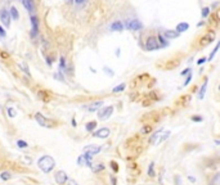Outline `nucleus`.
<instances>
[{"label": "nucleus", "mask_w": 220, "mask_h": 185, "mask_svg": "<svg viewBox=\"0 0 220 185\" xmlns=\"http://www.w3.org/2000/svg\"><path fill=\"white\" fill-rule=\"evenodd\" d=\"M37 165H39V167L41 168V171H44L45 173H48V172H50V171L53 170L54 166H56V161H54L50 156H44V157H41V158L39 159Z\"/></svg>", "instance_id": "f257e3e1"}, {"label": "nucleus", "mask_w": 220, "mask_h": 185, "mask_svg": "<svg viewBox=\"0 0 220 185\" xmlns=\"http://www.w3.org/2000/svg\"><path fill=\"white\" fill-rule=\"evenodd\" d=\"M160 43H158L157 37L155 36H149L147 37V40H145V49H147L148 52H153V50H157V49H160Z\"/></svg>", "instance_id": "f03ea898"}, {"label": "nucleus", "mask_w": 220, "mask_h": 185, "mask_svg": "<svg viewBox=\"0 0 220 185\" xmlns=\"http://www.w3.org/2000/svg\"><path fill=\"white\" fill-rule=\"evenodd\" d=\"M10 19H12V17H10L9 10H7L5 8H1L0 9V22L5 27H10Z\"/></svg>", "instance_id": "7ed1b4c3"}, {"label": "nucleus", "mask_w": 220, "mask_h": 185, "mask_svg": "<svg viewBox=\"0 0 220 185\" xmlns=\"http://www.w3.org/2000/svg\"><path fill=\"white\" fill-rule=\"evenodd\" d=\"M30 22H31V36L35 37L37 34H39V18L36 16H31L30 17Z\"/></svg>", "instance_id": "20e7f679"}, {"label": "nucleus", "mask_w": 220, "mask_h": 185, "mask_svg": "<svg viewBox=\"0 0 220 185\" xmlns=\"http://www.w3.org/2000/svg\"><path fill=\"white\" fill-rule=\"evenodd\" d=\"M142 27L143 24L140 23V21H138V19H129L126 22V28L130 30V31H139Z\"/></svg>", "instance_id": "39448f33"}, {"label": "nucleus", "mask_w": 220, "mask_h": 185, "mask_svg": "<svg viewBox=\"0 0 220 185\" xmlns=\"http://www.w3.org/2000/svg\"><path fill=\"white\" fill-rule=\"evenodd\" d=\"M112 113H113V107L108 106V107H104L103 109H99L98 117H99V120H107L108 117H111Z\"/></svg>", "instance_id": "423d86ee"}, {"label": "nucleus", "mask_w": 220, "mask_h": 185, "mask_svg": "<svg viewBox=\"0 0 220 185\" xmlns=\"http://www.w3.org/2000/svg\"><path fill=\"white\" fill-rule=\"evenodd\" d=\"M214 39H215V32H211V31H210V32H207V34L203 35V36L200 39V45H201V46L207 45V44L213 43Z\"/></svg>", "instance_id": "0eeeda50"}, {"label": "nucleus", "mask_w": 220, "mask_h": 185, "mask_svg": "<svg viewBox=\"0 0 220 185\" xmlns=\"http://www.w3.org/2000/svg\"><path fill=\"white\" fill-rule=\"evenodd\" d=\"M100 147H98V145H86V147L84 148V153L85 154H89V156H94V154H98L100 152Z\"/></svg>", "instance_id": "6e6552de"}, {"label": "nucleus", "mask_w": 220, "mask_h": 185, "mask_svg": "<svg viewBox=\"0 0 220 185\" xmlns=\"http://www.w3.org/2000/svg\"><path fill=\"white\" fill-rule=\"evenodd\" d=\"M35 120L37 121V123H39L40 126H44V127H50V121H48L45 117H44L41 113H36L35 115Z\"/></svg>", "instance_id": "1a4fd4ad"}, {"label": "nucleus", "mask_w": 220, "mask_h": 185, "mask_svg": "<svg viewBox=\"0 0 220 185\" xmlns=\"http://www.w3.org/2000/svg\"><path fill=\"white\" fill-rule=\"evenodd\" d=\"M111 134V130L107 129V127H103V129H99L98 131L94 132V136L95 138H99V139H106V138L109 136Z\"/></svg>", "instance_id": "9d476101"}, {"label": "nucleus", "mask_w": 220, "mask_h": 185, "mask_svg": "<svg viewBox=\"0 0 220 185\" xmlns=\"http://www.w3.org/2000/svg\"><path fill=\"white\" fill-rule=\"evenodd\" d=\"M102 106H103V102L98 100V102H94V103H90L89 106H85V109L89 112H94V111H98Z\"/></svg>", "instance_id": "9b49d317"}, {"label": "nucleus", "mask_w": 220, "mask_h": 185, "mask_svg": "<svg viewBox=\"0 0 220 185\" xmlns=\"http://www.w3.org/2000/svg\"><path fill=\"white\" fill-rule=\"evenodd\" d=\"M162 35H164V37L166 39V40H171V39H177L180 35V32H178L177 30H167V31H165Z\"/></svg>", "instance_id": "f8f14e48"}, {"label": "nucleus", "mask_w": 220, "mask_h": 185, "mask_svg": "<svg viewBox=\"0 0 220 185\" xmlns=\"http://www.w3.org/2000/svg\"><path fill=\"white\" fill-rule=\"evenodd\" d=\"M54 178H56V181L58 184H65L66 181H67V175H66V172L65 171H58V172L54 175Z\"/></svg>", "instance_id": "ddd939ff"}, {"label": "nucleus", "mask_w": 220, "mask_h": 185, "mask_svg": "<svg viewBox=\"0 0 220 185\" xmlns=\"http://www.w3.org/2000/svg\"><path fill=\"white\" fill-rule=\"evenodd\" d=\"M22 4H23V7L26 8L27 12H34L35 10V5H34V0H22Z\"/></svg>", "instance_id": "4468645a"}, {"label": "nucleus", "mask_w": 220, "mask_h": 185, "mask_svg": "<svg viewBox=\"0 0 220 185\" xmlns=\"http://www.w3.org/2000/svg\"><path fill=\"white\" fill-rule=\"evenodd\" d=\"M111 30L112 31H117V32H121L124 30V24L121 21H115L113 23L111 24Z\"/></svg>", "instance_id": "2eb2a0df"}, {"label": "nucleus", "mask_w": 220, "mask_h": 185, "mask_svg": "<svg viewBox=\"0 0 220 185\" xmlns=\"http://www.w3.org/2000/svg\"><path fill=\"white\" fill-rule=\"evenodd\" d=\"M10 17H12V19H14V21H18V18H20V13H18L17 8L16 7H10Z\"/></svg>", "instance_id": "dca6fc26"}, {"label": "nucleus", "mask_w": 220, "mask_h": 185, "mask_svg": "<svg viewBox=\"0 0 220 185\" xmlns=\"http://www.w3.org/2000/svg\"><path fill=\"white\" fill-rule=\"evenodd\" d=\"M188 28H189V24L187 23V22H181V23H179L177 26V31L178 32H184V31H187Z\"/></svg>", "instance_id": "f3484780"}, {"label": "nucleus", "mask_w": 220, "mask_h": 185, "mask_svg": "<svg viewBox=\"0 0 220 185\" xmlns=\"http://www.w3.org/2000/svg\"><path fill=\"white\" fill-rule=\"evenodd\" d=\"M206 87H207V80H205V82H203L202 87H201L200 93H198V99H203V96H205V93H206Z\"/></svg>", "instance_id": "a211bd4d"}, {"label": "nucleus", "mask_w": 220, "mask_h": 185, "mask_svg": "<svg viewBox=\"0 0 220 185\" xmlns=\"http://www.w3.org/2000/svg\"><path fill=\"white\" fill-rule=\"evenodd\" d=\"M161 130H158V131H156L155 132V134H153L152 135V136H151V139H149V143H151V144H153V143H157V139H158V138H160L161 136Z\"/></svg>", "instance_id": "6ab92c4d"}, {"label": "nucleus", "mask_w": 220, "mask_h": 185, "mask_svg": "<svg viewBox=\"0 0 220 185\" xmlns=\"http://www.w3.org/2000/svg\"><path fill=\"white\" fill-rule=\"evenodd\" d=\"M95 127H97V122L95 121H92V122H88L86 126H85V129H86V131H93Z\"/></svg>", "instance_id": "aec40b11"}, {"label": "nucleus", "mask_w": 220, "mask_h": 185, "mask_svg": "<svg viewBox=\"0 0 220 185\" xmlns=\"http://www.w3.org/2000/svg\"><path fill=\"white\" fill-rule=\"evenodd\" d=\"M157 40H158V43H160V46H167V41L169 40H166V39L164 37V35H158V37H157Z\"/></svg>", "instance_id": "412c9836"}, {"label": "nucleus", "mask_w": 220, "mask_h": 185, "mask_svg": "<svg viewBox=\"0 0 220 185\" xmlns=\"http://www.w3.org/2000/svg\"><path fill=\"white\" fill-rule=\"evenodd\" d=\"M219 48H220V41H219V43H218V44H216V46H215V48H214V50H213V53H211V54H210V57H208V60H210V62H211V60H213V59H214V57H215V56H216V53H218V50H219Z\"/></svg>", "instance_id": "4be33fe9"}, {"label": "nucleus", "mask_w": 220, "mask_h": 185, "mask_svg": "<svg viewBox=\"0 0 220 185\" xmlns=\"http://www.w3.org/2000/svg\"><path fill=\"white\" fill-rule=\"evenodd\" d=\"M59 68L65 72L66 71V68H67V63H66V59L63 57H60V59H59Z\"/></svg>", "instance_id": "5701e85b"}, {"label": "nucleus", "mask_w": 220, "mask_h": 185, "mask_svg": "<svg viewBox=\"0 0 220 185\" xmlns=\"http://www.w3.org/2000/svg\"><path fill=\"white\" fill-rule=\"evenodd\" d=\"M170 136V131H166V132H164V134H162V136L160 138V139L157 140V144H161L162 142H164V140H166L167 138Z\"/></svg>", "instance_id": "b1692460"}, {"label": "nucleus", "mask_w": 220, "mask_h": 185, "mask_svg": "<svg viewBox=\"0 0 220 185\" xmlns=\"http://www.w3.org/2000/svg\"><path fill=\"white\" fill-rule=\"evenodd\" d=\"M124 90H125V84H120L119 86L113 87V93H121V91H124Z\"/></svg>", "instance_id": "393cba45"}, {"label": "nucleus", "mask_w": 220, "mask_h": 185, "mask_svg": "<svg viewBox=\"0 0 220 185\" xmlns=\"http://www.w3.org/2000/svg\"><path fill=\"white\" fill-rule=\"evenodd\" d=\"M0 178H1L3 180H9V179L12 178V175H10V172H7V171H5V172H3L1 175H0Z\"/></svg>", "instance_id": "a878e982"}, {"label": "nucleus", "mask_w": 220, "mask_h": 185, "mask_svg": "<svg viewBox=\"0 0 220 185\" xmlns=\"http://www.w3.org/2000/svg\"><path fill=\"white\" fill-rule=\"evenodd\" d=\"M148 175L149 176H155V163H151L149 168H148Z\"/></svg>", "instance_id": "bb28decb"}, {"label": "nucleus", "mask_w": 220, "mask_h": 185, "mask_svg": "<svg viewBox=\"0 0 220 185\" xmlns=\"http://www.w3.org/2000/svg\"><path fill=\"white\" fill-rule=\"evenodd\" d=\"M17 145H18L20 148H27V147H29V144H27L24 140H18V142H17Z\"/></svg>", "instance_id": "cd10ccee"}, {"label": "nucleus", "mask_w": 220, "mask_h": 185, "mask_svg": "<svg viewBox=\"0 0 220 185\" xmlns=\"http://www.w3.org/2000/svg\"><path fill=\"white\" fill-rule=\"evenodd\" d=\"M210 14V8L208 7H205L202 9V17H207V16Z\"/></svg>", "instance_id": "c85d7f7f"}, {"label": "nucleus", "mask_w": 220, "mask_h": 185, "mask_svg": "<svg viewBox=\"0 0 220 185\" xmlns=\"http://www.w3.org/2000/svg\"><path fill=\"white\" fill-rule=\"evenodd\" d=\"M5 36H7V31H5V30L0 26V37H5Z\"/></svg>", "instance_id": "c756f323"}, {"label": "nucleus", "mask_w": 220, "mask_h": 185, "mask_svg": "<svg viewBox=\"0 0 220 185\" xmlns=\"http://www.w3.org/2000/svg\"><path fill=\"white\" fill-rule=\"evenodd\" d=\"M191 80H192V72L188 73V77L185 79V82H184V86H187V85L189 84V81H191Z\"/></svg>", "instance_id": "7c9ffc66"}, {"label": "nucleus", "mask_w": 220, "mask_h": 185, "mask_svg": "<svg viewBox=\"0 0 220 185\" xmlns=\"http://www.w3.org/2000/svg\"><path fill=\"white\" fill-rule=\"evenodd\" d=\"M8 115H9V117H14L16 113H14V109L12 108H8Z\"/></svg>", "instance_id": "2f4dec72"}, {"label": "nucleus", "mask_w": 220, "mask_h": 185, "mask_svg": "<svg viewBox=\"0 0 220 185\" xmlns=\"http://www.w3.org/2000/svg\"><path fill=\"white\" fill-rule=\"evenodd\" d=\"M103 70H104V71H107V73H108L109 76H113V75H115V72H113V71H112V70H109L108 67H104Z\"/></svg>", "instance_id": "473e14b6"}, {"label": "nucleus", "mask_w": 220, "mask_h": 185, "mask_svg": "<svg viewBox=\"0 0 220 185\" xmlns=\"http://www.w3.org/2000/svg\"><path fill=\"white\" fill-rule=\"evenodd\" d=\"M149 131H151V126H145V127L142 130L143 134H145V132H149Z\"/></svg>", "instance_id": "72a5a7b5"}, {"label": "nucleus", "mask_w": 220, "mask_h": 185, "mask_svg": "<svg viewBox=\"0 0 220 185\" xmlns=\"http://www.w3.org/2000/svg\"><path fill=\"white\" fill-rule=\"evenodd\" d=\"M85 1H86V0H75V3H76L77 5H82Z\"/></svg>", "instance_id": "f704fd0d"}, {"label": "nucleus", "mask_w": 220, "mask_h": 185, "mask_svg": "<svg viewBox=\"0 0 220 185\" xmlns=\"http://www.w3.org/2000/svg\"><path fill=\"white\" fill-rule=\"evenodd\" d=\"M205 62H206V58H201V59H198V62L197 63H198V64H203Z\"/></svg>", "instance_id": "c9c22d12"}, {"label": "nucleus", "mask_w": 220, "mask_h": 185, "mask_svg": "<svg viewBox=\"0 0 220 185\" xmlns=\"http://www.w3.org/2000/svg\"><path fill=\"white\" fill-rule=\"evenodd\" d=\"M189 71H191V70H189V68H187V70H184L183 72H181V76H185V75H188V73H189Z\"/></svg>", "instance_id": "e433bc0d"}, {"label": "nucleus", "mask_w": 220, "mask_h": 185, "mask_svg": "<svg viewBox=\"0 0 220 185\" xmlns=\"http://www.w3.org/2000/svg\"><path fill=\"white\" fill-rule=\"evenodd\" d=\"M103 168H104L103 165H99L98 167H95V168H94V171H99V170H103Z\"/></svg>", "instance_id": "4c0bfd02"}, {"label": "nucleus", "mask_w": 220, "mask_h": 185, "mask_svg": "<svg viewBox=\"0 0 220 185\" xmlns=\"http://www.w3.org/2000/svg\"><path fill=\"white\" fill-rule=\"evenodd\" d=\"M193 121H202V117H192Z\"/></svg>", "instance_id": "58836bf2"}, {"label": "nucleus", "mask_w": 220, "mask_h": 185, "mask_svg": "<svg viewBox=\"0 0 220 185\" xmlns=\"http://www.w3.org/2000/svg\"><path fill=\"white\" fill-rule=\"evenodd\" d=\"M116 56H117V57L120 56V49H117V50H116Z\"/></svg>", "instance_id": "ea45409f"}, {"label": "nucleus", "mask_w": 220, "mask_h": 185, "mask_svg": "<svg viewBox=\"0 0 220 185\" xmlns=\"http://www.w3.org/2000/svg\"><path fill=\"white\" fill-rule=\"evenodd\" d=\"M216 14H218V18L220 19V9H218V13H216Z\"/></svg>", "instance_id": "a19ab883"}, {"label": "nucleus", "mask_w": 220, "mask_h": 185, "mask_svg": "<svg viewBox=\"0 0 220 185\" xmlns=\"http://www.w3.org/2000/svg\"><path fill=\"white\" fill-rule=\"evenodd\" d=\"M70 185H77V184H76V181H71Z\"/></svg>", "instance_id": "79ce46f5"}, {"label": "nucleus", "mask_w": 220, "mask_h": 185, "mask_svg": "<svg viewBox=\"0 0 220 185\" xmlns=\"http://www.w3.org/2000/svg\"><path fill=\"white\" fill-rule=\"evenodd\" d=\"M219 89H220V86H219Z\"/></svg>", "instance_id": "37998d69"}]
</instances>
